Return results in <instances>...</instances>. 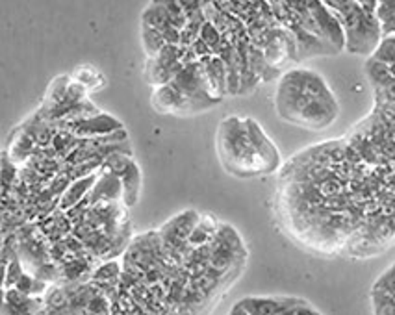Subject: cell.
Segmentation results:
<instances>
[{
  "label": "cell",
  "mask_w": 395,
  "mask_h": 315,
  "mask_svg": "<svg viewBox=\"0 0 395 315\" xmlns=\"http://www.w3.org/2000/svg\"><path fill=\"white\" fill-rule=\"evenodd\" d=\"M218 154L225 171L238 178L265 176L280 163L279 148L253 119H225L218 132Z\"/></svg>",
  "instance_id": "obj_1"
},
{
  "label": "cell",
  "mask_w": 395,
  "mask_h": 315,
  "mask_svg": "<svg viewBox=\"0 0 395 315\" xmlns=\"http://www.w3.org/2000/svg\"><path fill=\"white\" fill-rule=\"evenodd\" d=\"M277 112L284 121L306 130H325L338 117V102L321 75L294 69L280 78Z\"/></svg>",
  "instance_id": "obj_2"
},
{
  "label": "cell",
  "mask_w": 395,
  "mask_h": 315,
  "mask_svg": "<svg viewBox=\"0 0 395 315\" xmlns=\"http://www.w3.org/2000/svg\"><path fill=\"white\" fill-rule=\"evenodd\" d=\"M329 10L341 25L345 49L353 54H375L382 41V30L377 19L379 2H327Z\"/></svg>",
  "instance_id": "obj_3"
},
{
  "label": "cell",
  "mask_w": 395,
  "mask_h": 315,
  "mask_svg": "<svg viewBox=\"0 0 395 315\" xmlns=\"http://www.w3.org/2000/svg\"><path fill=\"white\" fill-rule=\"evenodd\" d=\"M151 104L152 108L160 113H177V115H188V113H193V108L192 104H189V101H186L171 84L162 87H154Z\"/></svg>",
  "instance_id": "obj_4"
},
{
  "label": "cell",
  "mask_w": 395,
  "mask_h": 315,
  "mask_svg": "<svg viewBox=\"0 0 395 315\" xmlns=\"http://www.w3.org/2000/svg\"><path fill=\"white\" fill-rule=\"evenodd\" d=\"M121 128H123L121 121H117V119H113L112 115H106V113H99V115H95V117H89L86 119V121L73 124L69 132L78 139L82 138L95 139V138H102V136H108V134L112 132H117V130H121Z\"/></svg>",
  "instance_id": "obj_5"
},
{
  "label": "cell",
  "mask_w": 395,
  "mask_h": 315,
  "mask_svg": "<svg viewBox=\"0 0 395 315\" xmlns=\"http://www.w3.org/2000/svg\"><path fill=\"white\" fill-rule=\"evenodd\" d=\"M95 182H96V174H89V176L78 178V180H75L73 184H69V188L61 193L60 208L67 210V212L73 208H76V206L82 202L84 195H86L87 191L93 188V186H95Z\"/></svg>",
  "instance_id": "obj_6"
},
{
  "label": "cell",
  "mask_w": 395,
  "mask_h": 315,
  "mask_svg": "<svg viewBox=\"0 0 395 315\" xmlns=\"http://www.w3.org/2000/svg\"><path fill=\"white\" fill-rule=\"evenodd\" d=\"M142 22L143 25L152 26V28L160 32L162 36L165 32L171 30V28H175V26L171 25V20H169V15L168 11H165L163 2H151V4L143 10Z\"/></svg>",
  "instance_id": "obj_7"
},
{
  "label": "cell",
  "mask_w": 395,
  "mask_h": 315,
  "mask_svg": "<svg viewBox=\"0 0 395 315\" xmlns=\"http://www.w3.org/2000/svg\"><path fill=\"white\" fill-rule=\"evenodd\" d=\"M123 180V198L128 206H134L137 202V197H139V188H142V174H139V169L134 162L130 163L128 171L121 176Z\"/></svg>",
  "instance_id": "obj_8"
},
{
  "label": "cell",
  "mask_w": 395,
  "mask_h": 315,
  "mask_svg": "<svg viewBox=\"0 0 395 315\" xmlns=\"http://www.w3.org/2000/svg\"><path fill=\"white\" fill-rule=\"evenodd\" d=\"M143 75H145V78H147L149 84L154 87L168 86V84H171L173 82V78H175L169 69L162 67L156 60H152V58H149L147 60V65H145V71H143Z\"/></svg>",
  "instance_id": "obj_9"
},
{
  "label": "cell",
  "mask_w": 395,
  "mask_h": 315,
  "mask_svg": "<svg viewBox=\"0 0 395 315\" xmlns=\"http://www.w3.org/2000/svg\"><path fill=\"white\" fill-rule=\"evenodd\" d=\"M142 41H143V49H145V52H147V58L158 56V52L168 45L160 32L154 30L152 26L143 25V22H142Z\"/></svg>",
  "instance_id": "obj_10"
},
{
  "label": "cell",
  "mask_w": 395,
  "mask_h": 315,
  "mask_svg": "<svg viewBox=\"0 0 395 315\" xmlns=\"http://www.w3.org/2000/svg\"><path fill=\"white\" fill-rule=\"evenodd\" d=\"M377 19L380 22L382 39L395 34V2H379V6H377Z\"/></svg>",
  "instance_id": "obj_11"
},
{
  "label": "cell",
  "mask_w": 395,
  "mask_h": 315,
  "mask_svg": "<svg viewBox=\"0 0 395 315\" xmlns=\"http://www.w3.org/2000/svg\"><path fill=\"white\" fill-rule=\"evenodd\" d=\"M73 77H75L76 84H80L84 89H96V87H101L102 84H104L101 72L95 71V69L89 65L78 67Z\"/></svg>",
  "instance_id": "obj_12"
},
{
  "label": "cell",
  "mask_w": 395,
  "mask_h": 315,
  "mask_svg": "<svg viewBox=\"0 0 395 315\" xmlns=\"http://www.w3.org/2000/svg\"><path fill=\"white\" fill-rule=\"evenodd\" d=\"M45 302L49 311H61L67 310V304H71V299L67 297L65 290H61V288H51V290L46 291Z\"/></svg>",
  "instance_id": "obj_13"
},
{
  "label": "cell",
  "mask_w": 395,
  "mask_h": 315,
  "mask_svg": "<svg viewBox=\"0 0 395 315\" xmlns=\"http://www.w3.org/2000/svg\"><path fill=\"white\" fill-rule=\"evenodd\" d=\"M163 6H165V11H168L171 25L175 26L177 30H182L184 26H186V22H188V17L184 13L182 4H180L178 0H165Z\"/></svg>",
  "instance_id": "obj_14"
},
{
  "label": "cell",
  "mask_w": 395,
  "mask_h": 315,
  "mask_svg": "<svg viewBox=\"0 0 395 315\" xmlns=\"http://www.w3.org/2000/svg\"><path fill=\"white\" fill-rule=\"evenodd\" d=\"M117 276H119V265H117L115 262H108V264L101 265V267L95 271L93 280L99 282V284H106V282H113Z\"/></svg>",
  "instance_id": "obj_15"
},
{
  "label": "cell",
  "mask_w": 395,
  "mask_h": 315,
  "mask_svg": "<svg viewBox=\"0 0 395 315\" xmlns=\"http://www.w3.org/2000/svg\"><path fill=\"white\" fill-rule=\"evenodd\" d=\"M87 314L89 315H112L106 297L101 295V293H96V295L89 300V304H87Z\"/></svg>",
  "instance_id": "obj_16"
},
{
  "label": "cell",
  "mask_w": 395,
  "mask_h": 315,
  "mask_svg": "<svg viewBox=\"0 0 395 315\" xmlns=\"http://www.w3.org/2000/svg\"><path fill=\"white\" fill-rule=\"evenodd\" d=\"M25 275V271L20 267V262L17 258H13L10 262V267H6V280H4V285L6 288H10L13 285L15 288L17 282L20 280V276Z\"/></svg>",
  "instance_id": "obj_17"
}]
</instances>
